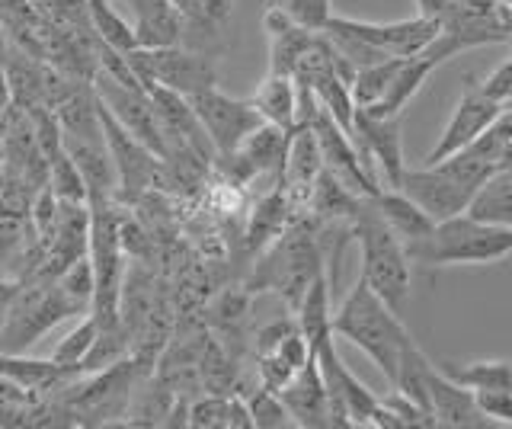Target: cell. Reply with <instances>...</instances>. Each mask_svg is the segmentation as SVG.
<instances>
[{"mask_svg":"<svg viewBox=\"0 0 512 429\" xmlns=\"http://www.w3.org/2000/svg\"><path fill=\"white\" fill-rule=\"evenodd\" d=\"M96 337H100V324H96V317L93 314H80V321L68 333H64V340H58L52 359L64 362V365H84Z\"/></svg>","mask_w":512,"mask_h":429,"instance_id":"cell-31","label":"cell"},{"mask_svg":"<svg viewBox=\"0 0 512 429\" xmlns=\"http://www.w3.org/2000/svg\"><path fill=\"white\" fill-rule=\"evenodd\" d=\"M480 84V90L487 93L490 100H496L500 106H509L512 103V55L503 61L500 68H493L484 81H477Z\"/></svg>","mask_w":512,"mask_h":429,"instance_id":"cell-37","label":"cell"},{"mask_svg":"<svg viewBox=\"0 0 512 429\" xmlns=\"http://www.w3.org/2000/svg\"><path fill=\"white\" fill-rule=\"evenodd\" d=\"M0 375H7L29 394H52L87 375L84 365H64L55 359H29L26 353H0Z\"/></svg>","mask_w":512,"mask_h":429,"instance_id":"cell-15","label":"cell"},{"mask_svg":"<svg viewBox=\"0 0 512 429\" xmlns=\"http://www.w3.org/2000/svg\"><path fill=\"white\" fill-rule=\"evenodd\" d=\"M87 23L93 29V39L112 45V49H119L125 55L141 49L135 36V23H128L109 0H87Z\"/></svg>","mask_w":512,"mask_h":429,"instance_id":"cell-28","label":"cell"},{"mask_svg":"<svg viewBox=\"0 0 512 429\" xmlns=\"http://www.w3.org/2000/svg\"><path fill=\"white\" fill-rule=\"evenodd\" d=\"M228 401L231 394H212L208 391L205 397H199L196 404H189V426L196 429H228Z\"/></svg>","mask_w":512,"mask_h":429,"instance_id":"cell-35","label":"cell"},{"mask_svg":"<svg viewBox=\"0 0 512 429\" xmlns=\"http://www.w3.org/2000/svg\"><path fill=\"white\" fill-rule=\"evenodd\" d=\"M288 212H292V199H288L285 189H276V193H269L260 205H256L253 215H250V228H247L250 250H260L269 241L282 237Z\"/></svg>","mask_w":512,"mask_h":429,"instance_id":"cell-29","label":"cell"},{"mask_svg":"<svg viewBox=\"0 0 512 429\" xmlns=\"http://www.w3.org/2000/svg\"><path fill=\"white\" fill-rule=\"evenodd\" d=\"M247 407H250V417H253L256 429H288V426H295L292 413H288L279 391H269V388L260 385L247 397Z\"/></svg>","mask_w":512,"mask_h":429,"instance_id":"cell-32","label":"cell"},{"mask_svg":"<svg viewBox=\"0 0 512 429\" xmlns=\"http://www.w3.org/2000/svg\"><path fill=\"white\" fill-rule=\"evenodd\" d=\"M496 4H503V7H512V0H496Z\"/></svg>","mask_w":512,"mask_h":429,"instance_id":"cell-44","label":"cell"},{"mask_svg":"<svg viewBox=\"0 0 512 429\" xmlns=\"http://www.w3.org/2000/svg\"><path fill=\"white\" fill-rule=\"evenodd\" d=\"M138 84L151 90L154 84L167 87L183 97H196L202 90L218 87V58L189 49V45H170V49H135L128 52Z\"/></svg>","mask_w":512,"mask_h":429,"instance_id":"cell-5","label":"cell"},{"mask_svg":"<svg viewBox=\"0 0 512 429\" xmlns=\"http://www.w3.org/2000/svg\"><path fill=\"white\" fill-rule=\"evenodd\" d=\"M234 7H237V0H199V13L196 17L208 20L212 26H228L231 17H234Z\"/></svg>","mask_w":512,"mask_h":429,"instance_id":"cell-38","label":"cell"},{"mask_svg":"<svg viewBox=\"0 0 512 429\" xmlns=\"http://www.w3.org/2000/svg\"><path fill=\"white\" fill-rule=\"evenodd\" d=\"M349 234L352 241L359 244L362 253V279L368 282L384 305L394 308L400 314V308L407 305L410 295V279H413V263L407 257L404 241L394 234V228L381 218L378 205L372 196H365L359 212L349 221Z\"/></svg>","mask_w":512,"mask_h":429,"instance_id":"cell-2","label":"cell"},{"mask_svg":"<svg viewBox=\"0 0 512 429\" xmlns=\"http://www.w3.org/2000/svg\"><path fill=\"white\" fill-rule=\"evenodd\" d=\"M429 391H432V417L436 426H452V429H477V426H493L484 413H480L474 391H468L458 381H452L445 372H439V365L432 362V378H429Z\"/></svg>","mask_w":512,"mask_h":429,"instance_id":"cell-17","label":"cell"},{"mask_svg":"<svg viewBox=\"0 0 512 429\" xmlns=\"http://www.w3.org/2000/svg\"><path fill=\"white\" fill-rule=\"evenodd\" d=\"M442 61L432 55V52H420V55H410L400 61V68L394 74V81L388 87V93L381 97V103H375L372 109H365V113L372 116H404V109L410 106V100L416 93L423 90V84L432 77Z\"/></svg>","mask_w":512,"mask_h":429,"instance_id":"cell-19","label":"cell"},{"mask_svg":"<svg viewBox=\"0 0 512 429\" xmlns=\"http://www.w3.org/2000/svg\"><path fill=\"white\" fill-rule=\"evenodd\" d=\"M58 285H61L64 295H68L80 311H90V305H93V292H96V276H93L90 253H87V257L74 260L68 269H64V273L58 276Z\"/></svg>","mask_w":512,"mask_h":429,"instance_id":"cell-33","label":"cell"},{"mask_svg":"<svg viewBox=\"0 0 512 429\" xmlns=\"http://www.w3.org/2000/svg\"><path fill=\"white\" fill-rule=\"evenodd\" d=\"M253 426V417H250V407L244 397L231 394L228 401V429H250Z\"/></svg>","mask_w":512,"mask_h":429,"instance_id":"cell-39","label":"cell"},{"mask_svg":"<svg viewBox=\"0 0 512 429\" xmlns=\"http://www.w3.org/2000/svg\"><path fill=\"white\" fill-rule=\"evenodd\" d=\"M186 17L173 0H154L151 7L135 13V36L141 49H170L183 45Z\"/></svg>","mask_w":512,"mask_h":429,"instance_id":"cell-22","label":"cell"},{"mask_svg":"<svg viewBox=\"0 0 512 429\" xmlns=\"http://www.w3.org/2000/svg\"><path fill=\"white\" fill-rule=\"evenodd\" d=\"M16 289H20V279L0 273V333H4V324H7V314H10Z\"/></svg>","mask_w":512,"mask_h":429,"instance_id":"cell-40","label":"cell"},{"mask_svg":"<svg viewBox=\"0 0 512 429\" xmlns=\"http://www.w3.org/2000/svg\"><path fill=\"white\" fill-rule=\"evenodd\" d=\"M186 100L192 103V109H196L205 135L212 138L215 157L234 154L256 125H263V116L256 113L250 100L228 97V93H221L218 87L202 90L196 97H186Z\"/></svg>","mask_w":512,"mask_h":429,"instance_id":"cell-8","label":"cell"},{"mask_svg":"<svg viewBox=\"0 0 512 429\" xmlns=\"http://www.w3.org/2000/svg\"><path fill=\"white\" fill-rule=\"evenodd\" d=\"M340 23L352 29L356 36H362L365 42H372L384 55H394V58H410V55L426 52L442 29L436 20H426L420 13H416L413 20H400V23H372V20H352V17H340Z\"/></svg>","mask_w":512,"mask_h":429,"instance_id":"cell-13","label":"cell"},{"mask_svg":"<svg viewBox=\"0 0 512 429\" xmlns=\"http://www.w3.org/2000/svg\"><path fill=\"white\" fill-rule=\"evenodd\" d=\"M500 113H503V106L496 100H490L487 93L480 90V84L468 74V77H464L461 100L452 109V119H448V125L442 129L436 148L426 154V164H439V161H445L448 154H458L464 148H471L474 141L490 129L493 119Z\"/></svg>","mask_w":512,"mask_h":429,"instance_id":"cell-9","label":"cell"},{"mask_svg":"<svg viewBox=\"0 0 512 429\" xmlns=\"http://www.w3.org/2000/svg\"><path fill=\"white\" fill-rule=\"evenodd\" d=\"M100 122H103V138H106V148L112 157V167H116V183H119L116 193L138 196L141 189H148L157 180L160 157L128 129H122L119 119L112 116L103 103H100Z\"/></svg>","mask_w":512,"mask_h":429,"instance_id":"cell-11","label":"cell"},{"mask_svg":"<svg viewBox=\"0 0 512 429\" xmlns=\"http://www.w3.org/2000/svg\"><path fill=\"white\" fill-rule=\"evenodd\" d=\"M506 26H509V33H512V7H506Z\"/></svg>","mask_w":512,"mask_h":429,"instance_id":"cell-43","label":"cell"},{"mask_svg":"<svg viewBox=\"0 0 512 429\" xmlns=\"http://www.w3.org/2000/svg\"><path fill=\"white\" fill-rule=\"evenodd\" d=\"M320 253L314 237L295 228L292 234H282V241L269 250L266 263H260V273H256V282H263L266 289L279 292L288 305L298 308V301L308 292V285L314 282V276L320 273Z\"/></svg>","mask_w":512,"mask_h":429,"instance_id":"cell-6","label":"cell"},{"mask_svg":"<svg viewBox=\"0 0 512 429\" xmlns=\"http://www.w3.org/2000/svg\"><path fill=\"white\" fill-rule=\"evenodd\" d=\"M439 372L468 391H512V359H471V362H436Z\"/></svg>","mask_w":512,"mask_h":429,"instance_id":"cell-24","label":"cell"},{"mask_svg":"<svg viewBox=\"0 0 512 429\" xmlns=\"http://www.w3.org/2000/svg\"><path fill=\"white\" fill-rule=\"evenodd\" d=\"M151 4H154V0H125V7L132 13H141L144 7H151Z\"/></svg>","mask_w":512,"mask_h":429,"instance_id":"cell-42","label":"cell"},{"mask_svg":"<svg viewBox=\"0 0 512 429\" xmlns=\"http://www.w3.org/2000/svg\"><path fill=\"white\" fill-rule=\"evenodd\" d=\"M468 215L477 221H490V225H506L512 228V170L509 167H496L484 186L477 189Z\"/></svg>","mask_w":512,"mask_h":429,"instance_id":"cell-25","label":"cell"},{"mask_svg":"<svg viewBox=\"0 0 512 429\" xmlns=\"http://www.w3.org/2000/svg\"><path fill=\"white\" fill-rule=\"evenodd\" d=\"M253 109L263 116V122L279 125L285 132H295L298 129V84L295 77L288 74H266L260 87L253 90L250 97Z\"/></svg>","mask_w":512,"mask_h":429,"instance_id":"cell-21","label":"cell"},{"mask_svg":"<svg viewBox=\"0 0 512 429\" xmlns=\"http://www.w3.org/2000/svg\"><path fill=\"white\" fill-rule=\"evenodd\" d=\"M429 378H432V362L426 359V353L416 340H410L400 353V365H397V378L394 385L400 394H407L413 404H420L423 410L432 413V391H429Z\"/></svg>","mask_w":512,"mask_h":429,"instance_id":"cell-27","label":"cell"},{"mask_svg":"<svg viewBox=\"0 0 512 429\" xmlns=\"http://www.w3.org/2000/svg\"><path fill=\"white\" fill-rule=\"evenodd\" d=\"M324 170V154H320L317 135L311 125H298L288 138V157H285V173H282V186H288L285 193L288 199H311V189Z\"/></svg>","mask_w":512,"mask_h":429,"instance_id":"cell-18","label":"cell"},{"mask_svg":"<svg viewBox=\"0 0 512 429\" xmlns=\"http://www.w3.org/2000/svg\"><path fill=\"white\" fill-rule=\"evenodd\" d=\"M263 29H266V39H269V71L272 74H288L295 77V68L301 55L311 49V42L317 39V33L311 29L298 26L282 7L269 4L263 13Z\"/></svg>","mask_w":512,"mask_h":429,"instance_id":"cell-16","label":"cell"},{"mask_svg":"<svg viewBox=\"0 0 512 429\" xmlns=\"http://www.w3.org/2000/svg\"><path fill=\"white\" fill-rule=\"evenodd\" d=\"M400 193H407L420 209L436 221H448L455 215L468 212L474 199V189L458 183L452 173H445L439 164H423V167H407L404 180H400Z\"/></svg>","mask_w":512,"mask_h":429,"instance_id":"cell-12","label":"cell"},{"mask_svg":"<svg viewBox=\"0 0 512 429\" xmlns=\"http://www.w3.org/2000/svg\"><path fill=\"white\" fill-rule=\"evenodd\" d=\"M282 7L298 26L311 29V33H324L330 17H333V0H272Z\"/></svg>","mask_w":512,"mask_h":429,"instance_id":"cell-34","label":"cell"},{"mask_svg":"<svg viewBox=\"0 0 512 429\" xmlns=\"http://www.w3.org/2000/svg\"><path fill=\"white\" fill-rule=\"evenodd\" d=\"M474 401L493 426H512V391H474Z\"/></svg>","mask_w":512,"mask_h":429,"instance_id":"cell-36","label":"cell"},{"mask_svg":"<svg viewBox=\"0 0 512 429\" xmlns=\"http://www.w3.org/2000/svg\"><path fill=\"white\" fill-rule=\"evenodd\" d=\"M352 141L362 157V164L375 177V167L381 170L384 186L397 189L404 180V122L400 116H372L365 109H356L352 122Z\"/></svg>","mask_w":512,"mask_h":429,"instance_id":"cell-7","label":"cell"},{"mask_svg":"<svg viewBox=\"0 0 512 429\" xmlns=\"http://www.w3.org/2000/svg\"><path fill=\"white\" fill-rule=\"evenodd\" d=\"M500 167H509V170H512V138L506 141V148H503V154H500Z\"/></svg>","mask_w":512,"mask_h":429,"instance_id":"cell-41","label":"cell"},{"mask_svg":"<svg viewBox=\"0 0 512 429\" xmlns=\"http://www.w3.org/2000/svg\"><path fill=\"white\" fill-rule=\"evenodd\" d=\"M288 138L292 132L279 129V125L263 122L244 138L234 154H240V161L250 167L253 177H279L285 173V157H288Z\"/></svg>","mask_w":512,"mask_h":429,"instance_id":"cell-20","label":"cell"},{"mask_svg":"<svg viewBox=\"0 0 512 429\" xmlns=\"http://www.w3.org/2000/svg\"><path fill=\"white\" fill-rule=\"evenodd\" d=\"M308 125L317 135L320 154H324V170H330L333 177H340L349 189H356L359 196H378L381 193V186L375 183V177L362 164V157L356 151V141H352V135L320 103L311 113Z\"/></svg>","mask_w":512,"mask_h":429,"instance_id":"cell-10","label":"cell"},{"mask_svg":"<svg viewBox=\"0 0 512 429\" xmlns=\"http://www.w3.org/2000/svg\"><path fill=\"white\" fill-rule=\"evenodd\" d=\"M404 247L416 266H490L512 257V228L477 221L464 212L439 221L423 241Z\"/></svg>","mask_w":512,"mask_h":429,"instance_id":"cell-3","label":"cell"},{"mask_svg":"<svg viewBox=\"0 0 512 429\" xmlns=\"http://www.w3.org/2000/svg\"><path fill=\"white\" fill-rule=\"evenodd\" d=\"M400 61L404 58H384V61H375V65L356 71V81H352V100H356L359 109H372L375 103H381V97L388 93L394 74L400 68Z\"/></svg>","mask_w":512,"mask_h":429,"instance_id":"cell-30","label":"cell"},{"mask_svg":"<svg viewBox=\"0 0 512 429\" xmlns=\"http://www.w3.org/2000/svg\"><path fill=\"white\" fill-rule=\"evenodd\" d=\"M333 333L336 340H346L378 365V372L394 385L397 365L404 346L413 340L410 330L400 321V314L368 289V282L359 276L356 285L343 298V305L333 311Z\"/></svg>","mask_w":512,"mask_h":429,"instance_id":"cell-1","label":"cell"},{"mask_svg":"<svg viewBox=\"0 0 512 429\" xmlns=\"http://www.w3.org/2000/svg\"><path fill=\"white\" fill-rule=\"evenodd\" d=\"M362 199L365 196H359L356 189H349L340 177H333L330 170H320L308 205L324 221H346V228H349V221H352V215L359 212Z\"/></svg>","mask_w":512,"mask_h":429,"instance_id":"cell-26","label":"cell"},{"mask_svg":"<svg viewBox=\"0 0 512 429\" xmlns=\"http://www.w3.org/2000/svg\"><path fill=\"white\" fill-rule=\"evenodd\" d=\"M381 218L388 221L394 228V234L400 237L404 244H413V241H423V237L436 228V221H432L420 205H416L407 193H400V189H391V186H381V193L372 196Z\"/></svg>","mask_w":512,"mask_h":429,"instance_id":"cell-23","label":"cell"},{"mask_svg":"<svg viewBox=\"0 0 512 429\" xmlns=\"http://www.w3.org/2000/svg\"><path fill=\"white\" fill-rule=\"evenodd\" d=\"M285 401L288 413H292L295 426L301 429H327V385H324V372H320L317 356H311L301 369L288 378V385L279 391Z\"/></svg>","mask_w":512,"mask_h":429,"instance_id":"cell-14","label":"cell"},{"mask_svg":"<svg viewBox=\"0 0 512 429\" xmlns=\"http://www.w3.org/2000/svg\"><path fill=\"white\" fill-rule=\"evenodd\" d=\"M80 314H90V311H80L74 301L64 295L58 279H45V276L23 279L20 289L13 295L4 333H0V353H26V349L36 346L48 330H55L58 324Z\"/></svg>","mask_w":512,"mask_h":429,"instance_id":"cell-4","label":"cell"}]
</instances>
